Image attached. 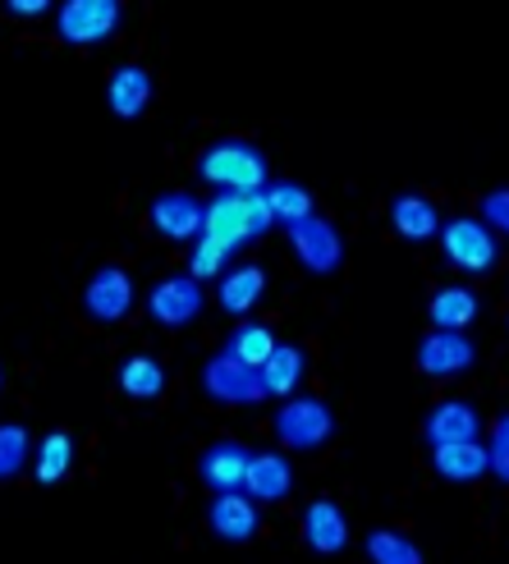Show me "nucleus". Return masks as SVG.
<instances>
[{"label": "nucleus", "instance_id": "f3484780", "mask_svg": "<svg viewBox=\"0 0 509 564\" xmlns=\"http://www.w3.org/2000/svg\"><path fill=\"white\" fill-rule=\"evenodd\" d=\"M152 74L143 69V65H120L116 74H110V83H106V106L116 110L120 120H138L148 110V101H152Z\"/></svg>", "mask_w": 509, "mask_h": 564}, {"label": "nucleus", "instance_id": "dca6fc26", "mask_svg": "<svg viewBox=\"0 0 509 564\" xmlns=\"http://www.w3.org/2000/svg\"><path fill=\"white\" fill-rule=\"evenodd\" d=\"M303 542L317 555H339L349 546V519L335 500H313L303 514Z\"/></svg>", "mask_w": 509, "mask_h": 564}, {"label": "nucleus", "instance_id": "b1692460", "mask_svg": "<svg viewBox=\"0 0 509 564\" xmlns=\"http://www.w3.org/2000/svg\"><path fill=\"white\" fill-rule=\"evenodd\" d=\"M271 349H275V335H271L262 322H243V326H235L230 345H225V354L239 358V362H248V368H262V362L271 358Z\"/></svg>", "mask_w": 509, "mask_h": 564}, {"label": "nucleus", "instance_id": "20e7f679", "mask_svg": "<svg viewBox=\"0 0 509 564\" xmlns=\"http://www.w3.org/2000/svg\"><path fill=\"white\" fill-rule=\"evenodd\" d=\"M203 390L212 394L216 404H262L267 400V390H262V372L258 368H248V362L230 358V354H212L207 358V368H203Z\"/></svg>", "mask_w": 509, "mask_h": 564}, {"label": "nucleus", "instance_id": "cd10ccee", "mask_svg": "<svg viewBox=\"0 0 509 564\" xmlns=\"http://www.w3.org/2000/svg\"><path fill=\"white\" fill-rule=\"evenodd\" d=\"M230 258H235V248H230V243H220V239L203 235V239L193 243L188 275H193V280H212V275H220L225 267H230Z\"/></svg>", "mask_w": 509, "mask_h": 564}, {"label": "nucleus", "instance_id": "f257e3e1", "mask_svg": "<svg viewBox=\"0 0 509 564\" xmlns=\"http://www.w3.org/2000/svg\"><path fill=\"white\" fill-rule=\"evenodd\" d=\"M197 175L207 184H216L220 193H262L267 180V156L243 143V138H225V143H212L197 161Z\"/></svg>", "mask_w": 509, "mask_h": 564}, {"label": "nucleus", "instance_id": "4468645a", "mask_svg": "<svg viewBox=\"0 0 509 564\" xmlns=\"http://www.w3.org/2000/svg\"><path fill=\"white\" fill-rule=\"evenodd\" d=\"M207 523L220 542H248L252 532H258L262 514H258V500H248L243 491H225L212 500V510H207Z\"/></svg>", "mask_w": 509, "mask_h": 564}, {"label": "nucleus", "instance_id": "9b49d317", "mask_svg": "<svg viewBox=\"0 0 509 564\" xmlns=\"http://www.w3.org/2000/svg\"><path fill=\"white\" fill-rule=\"evenodd\" d=\"M152 225H156V235L165 239H203V225H207V207L197 203L193 193H161L156 203H152Z\"/></svg>", "mask_w": 509, "mask_h": 564}, {"label": "nucleus", "instance_id": "c756f323", "mask_svg": "<svg viewBox=\"0 0 509 564\" xmlns=\"http://www.w3.org/2000/svg\"><path fill=\"white\" fill-rule=\"evenodd\" d=\"M487 464H491V477H500V482H509V413H500V417H496V427H491Z\"/></svg>", "mask_w": 509, "mask_h": 564}, {"label": "nucleus", "instance_id": "412c9836", "mask_svg": "<svg viewBox=\"0 0 509 564\" xmlns=\"http://www.w3.org/2000/svg\"><path fill=\"white\" fill-rule=\"evenodd\" d=\"M262 290H267V271L262 267H235V271L220 275V307L230 317H243V313L258 307Z\"/></svg>", "mask_w": 509, "mask_h": 564}, {"label": "nucleus", "instance_id": "1a4fd4ad", "mask_svg": "<svg viewBox=\"0 0 509 564\" xmlns=\"http://www.w3.org/2000/svg\"><path fill=\"white\" fill-rule=\"evenodd\" d=\"M129 307H133V280L120 267H101L88 280V290H83V313H88L93 322L110 326V322L129 317Z\"/></svg>", "mask_w": 509, "mask_h": 564}, {"label": "nucleus", "instance_id": "6ab92c4d", "mask_svg": "<svg viewBox=\"0 0 509 564\" xmlns=\"http://www.w3.org/2000/svg\"><path fill=\"white\" fill-rule=\"evenodd\" d=\"M258 372H262L267 400H271V394H280V400H294V390H299V381H303V372H307V358H303L299 345H275L271 358L262 362Z\"/></svg>", "mask_w": 509, "mask_h": 564}, {"label": "nucleus", "instance_id": "7c9ffc66", "mask_svg": "<svg viewBox=\"0 0 509 564\" xmlns=\"http://www.w3.org/2000/svg\"><path fill=\"white\" fill-rule=\"evenodd\" d=\"M483 225H487V230L509 235V188H491L483 197Z\"/></svg>", "mask_w": 509, "mask_h": 564}, {"label": "nucleus", "instance_id": "7ed1b4c3", "mask_svg": "<svg viewBox=\"0 0 509 564\" xmlns=\"http://www.w3.org/2000/svg\"><path fill=\"white\" fill-rule=\"evenodd\" d=\"M275 441L285 449H322L335 432V413L313 400V394H294V400H285L275 409Z\"/></svg>", "mask_w": 509, "mask_h": 564}, {"label": "nucleus", "instance_id": "ddd939ff", "mask_svg": "<svg viewBox=\"0 0 509 564\" xmlns=\"http://www.w3.org/2000/svg\"><path fill=\"white\" fill-rule=\"evenodd\" d=\"M294 491V468L285 455H275V449H267V455H252L248 459V477H243V496L258 500V505H275L285 500Z\"/></svg>", "mask_w": 509, "mask_h": 564}, {"label": "nucleus", "instance_id": "0eeeda50", "mask_svg": "<svg viewBox=\"0 0 509 564\" xmlns=\"http://www.w3.org/2000/svg\"><path fill=\"white\" fill-rule=\"evenodd\" d=\"M55 23H61V37L69 46H97L120 28V6L116 0H69L55 14Z\"/></svg>", "mask_w": 509, "mask_h": 564}, {"label": "nucleus", "instance_id": "393cba45", "mask_svg": "<svg viewBox=\"0 0 509 564\" xmlns=\"http://www.w3.org/2000/svg\"><path fill=\"white\" fill-rule=\"evenodd\" d=\"M74 468V441H69V432H51L42 445H37V482L42 487H55L61 477Z\"/></svg>", "mask_w": 509, "mask_h": 564}, {"label": "nucleus", "instance_id": "aec40b11", "mask_svg": "<svg viewBox=\"0 0 509 564\" xmlns=\"http://www.w3.org/2000/svg\"><path fill=\"white\" fill-rule=\"evenodd\" d=\"M390 225H394V230H400L404 239L422 243V239H436V235H441V212L427 203V197L404 193V197H394V203H390Z\"/></svg>", "mask_w": 509, "mask_h": 564}, {"label": "nucleus", "instance_id": "39448f33", "mask_svg": "<svg viewBox=\"0 0 509 564\" xmlns=\"http://www.w3.org/2000/svg\"><path fill=\"white\" fill-rule=\"evenodd\" d=\"M290 230V248H294V258L313 271V275H331L339 262H345V239H339V230L331 220H322L317 212L313 216H303L294 225H285Z\"/></svg>", "mask_w": 509, "mask_h": 564}, {"label": "nucleus", "instance_id": "a211bd4d", "mask_svg": "<svg viewBox=\"0 0 509 564\" xmlns=\"http://www.w3.org/2000/svg\"><path fill=\"white\" fill-rule=\"evenodd\" d=\"M432 468L441 482H477V477H487L491 464H487V445L483 441H464V445H441L432 449Z\"/></svg>", "mask_w": 509, "mask_h": 564}, {"label": "nucleus", "instance_id": "473e14b6", "mask_svg": "<svg viewBox=\"0 0 509 564\" xmlns=\"http://www.w3.org/2000/svg\"><path fill=\"white\" fill-rule=\"evenodd\" d=\"M0 381H6V372H0Z\"/></svg>", "mask_w": 509, "mask_h": 564}, {"label": "nucleus", "instance_id": "9d476101", "mask_svg": "<svg viewBox=\"0 0 509 564\" xmlns=\"http://www.w3.org/2000/svg\"><path fill=\"white\" fill-rule=\"evenodd\" d=\"M477 362V349L464 330H432L418 345V368L427 377H459Z\"/></svg>", "mask_w": 509, "mask_h": 564}, {"label": "nucleus", "instance_id": "4be33fe9", "mask_svg": "<svg viewBox=\"0 0 509 564\" xmlns=\"http://www.w3.org/2000/svg\"><path fill=\"white\" fill-rule=\"evenodd\" d=\"M477 322V294L455 285V290H441L432 299V326L436 330H464Z\"/></svg>", "mask_w": 509, "mask_h": 564}, {"label": "nucleus", "instance_id": "f03ea898", "mask_svg": "<svg viewBox=\"0 0 509 564\" xmlns=\"http://www.w3.org/2000/svg\"><path fill=\"white\" fill-rule=\"evenodd\" d=\"M271 225H275V216H271V207H267V193H220L216 203L207 207L203 235L239 248V243L262 239Z\"/></svg>", "mask_w": 509, "mask_h": 564}, {"label": "nucleus", "instance_id": "423d86ee", "mask_svg": "<svg viewBox=\"0 0 509 564\" xmlns=\"http://www.w3.org/2000/svg\"><path fill=\"white\" fill-rule=\"evenodd\" d=\"M441 248H445V258L455 262L459 271H473V275H483L496 267V235L487 230L483 220H473V216H459V220H445L441 225Z\"/></svg>", "mask_w": 509, "mask_h": 564}, {"label": "nucleus", "instance_id": "c85d7f7f", "mask_svg": "<svg viewBox=\"0 0 509 564\" xmlns=\"http://www.w3.org/2000/svg\"><path fill=\"white\" fill-rule=\"evenodd\" d=\"M28 464V432L19 422H0V482L19 477Z\"/></svg>", "mask_w": 509, "mask_h": 564}, {"label": "nucleus", "instance_id": "6e6552de", "mask_svg": "<svg viewBox=\"0 0 509 564\" xmlns=\"http://www.w3.org/2000/svg\"><path fill=\"white\" fill-rule=\"evenodd\" d=\"M148 313L152 322L161 326H188L197 313H203V280H193V275H165L161 285L148 294Z\"/></svg>", "mask_w": 509, "mask_h": 564}, {"label": "nucleus", "instance_id": "bb28decb", "mask_svg": "<svg viewBox=\"0 0 509 564\" xmlns=\"http://www.w3.org/2000/svg\"><path fill=\"white\" fill-rule=\"evenodd\" d=\"M262 193H267V207H271V216H275L280 225H294V220H303V216H313V197H307V188L294 184V180L267 184Z\"/></svg>", "mask_w": 509, "mask_h": 564}, {"label": "nucleus", "instance_id": "f8f14e48", "mask_svg": "<svg viewBox=\"0 0 509 564\" xmlns=\"http://www.w3.org/2000/svg\"><path fill=\"white\" fill-rule=\"evenodd\" d=\"M422 432H427L432 449H441V445H464V441L483 436V413H477L473 404H464V400H445V404H436V409L427 413Z\"/></svg>", "mask_w": 509, "mask_h": 564}, {"label": "nucleus", "instance_id": "2f4dec72", "mask_svg": "<svg viewBox=\"0 0 509 564\" xmlns=\"http://www.w3.org/2000/svg\"><path fill=\"white\" fill-rule=\"evenodd\" d=\"M10 10L23 14V19H33V14H46V0H10Z\"/></svg>", "mask_w": 509, "mask_h": 564}, {"label": "nucleus", "instance_id": "5701e85b", "mask_svg": "<svg viewBox=\"0 0 509 564\" xmlns=\"http://www.w3.org/2000/svg\"><path fill=\"white\" fill-rule=\"evenodd\" d=\"M120 390L129 394V400H156V394L165 390V368L148 354H133L120 368Z\"/></svg>", "mask_w": 509, "mask_h": 564}, {"label": "nucleus", "instance_id": "a878e982", "mask_svg": "<svg viewBox=\"0 0 509 564\" xmlns=\"http://www.w3.org/2000/svg\"><path fill=\"white\" fill-rule=\"evenodd\" d=\"M367 560H372V564H427V560H422V551L404 538V532H394V528L367 532Z\"/></svg>", "mask_w": 509, "mask_h": 564}, {"label": "nucleus", "instance_id": "2eb2a0df", "mask_svg": "<svg viewBox=\"0 0 509 564\" xmlns=\"http://www.w3.org/2000/svg\"><path fill=\"white\" fill-rule=\"evenodd\" d=\"M248 449L239 441H216L212 449H203V464H197V473H203V482L225 496V491H243V477H248Z\"/></svg>", "mask_w": 509, "mask_h": 564}]
</instances>
